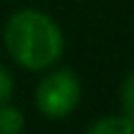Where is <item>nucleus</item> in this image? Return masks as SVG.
<instances>
[{
  "instance_id": "f257e3e1",
  "label": "nucleus",
  "mask_w": 134,
  "mask_h": 134,
  "mask_svg": "<svg viewBox=\"0 0 134 134\" xmlns=\"http://www.w3.org/2000/svg\"><path fill=\"white\" fill-rule=\"evenodd\" d=\"M5 47L19 66L45 71L61 59L64 33L49 14L40 9H19L5 24Z\"/></svg>"
},
{
  "instance_id": "f03ea898",
  "label": "nucleus",
  "mask_w": 134,
  "mask_h": 134,
  "mask_svg": "<svg viewBox=\"0 0 134 134\" xmlns=\"http://www.w3.org/2000/svg\"><path fill=\"white\" fill-rule=\"evenodd\" d=\"M82 97V85L75 71L57 68L38 82L35 90V106L49 120H61L71 115Z\"/></svg>"
},
{
  "instance_id": "7ed1b4c3",
  "label": "nucleus",
  "mask_w": 134,
  "mask_h": 134,
  "mask_svg": "<svg viewBox=\"0 0 134 134\" xmlns=\"http://www.w3.org/2000/svg\"><path fill=\"white\" fill-rule=\"evenodd\" d=\"M87 134H134V125L125 115H104L87 130Z\"/></svg>"
},
{
  "instance_id": "20e7f679",
  "label": "nucleus",
  "mask_w": 134,
  "mask_h": 134,
  "mask_svg": "<svg viewBox=\"0 0 134 134\" xmlns=\"http://www.w3.org/2000/svg\"><path fill=\"white\" fill-rule=\"evenodd\" d=\"M26 127L24 113L9 101L0 104V134H21Z\"/></svg>"
},
{
  "instance_id": "39448f33",
  "label": "nucleus",
  "mask_w": 134,
  "mask_h": 134,
  "mask_svg": "<svg viewBox=\"0 0 134 134\" xmlns=\"http://www.w3.org/2000/svg\"><path fill=\"white\" fill-rule=\"evenodd\" d=\"M120 104H122V115L134 125V71L127 73V78L120 85Z\"/></svg>"
},
{
  "instance_id": "423d86ee",
  "label": "nucleus",
  "mask_w": 134,
  "mask_h": 134,
  "mask_svg": "<svg viewBox=\"0 0 134 134\" xmlns=\"http://www.w3.org/2000/svg\"><path fill=\"white\" fill-rule=\"evenodd\" d=\"M12 92H14V80H12V73L0 64V104L9 101L12 99Z\"/></svg>"
}]
</instances>
